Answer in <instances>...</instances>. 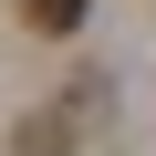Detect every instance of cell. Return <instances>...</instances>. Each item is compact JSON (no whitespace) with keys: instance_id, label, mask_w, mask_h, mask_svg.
<instances>
[{"instance_id":"obj_1","label":"cell","mask_w":156,"mask_h":156,"mask_svg":"<svg viewBox=\"0 0 156 156\" xmlns=\"http://www.w3.org/2000/svg\"><path fill=\"white\" fill-rule=\"evenodd\" d=\"M83 11H94V0H21V21L52 31V42H62V31H83Z\"/></svg>"}]
</instances>
